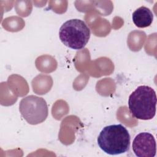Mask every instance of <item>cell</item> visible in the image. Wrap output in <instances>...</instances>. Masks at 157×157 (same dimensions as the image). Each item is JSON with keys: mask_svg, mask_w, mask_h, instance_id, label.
<instances>
[{"mask_svg": "<svg viewBox=\"0 0 157 157\" xmlns=\"http://www.w3.org/2000/svg\"><path fill=\"white\" fill-rule=\"evenodd\" d=\"M132 150L138 157H154L156 152V144L154 136L147 132H140L134 138Z\"/></svg>", "mask_w": 157, "mask_h": 157, "instance_id": "cell-5", "label": "cell"}, {"mask_svg": "<svg viewBox=\"0 0 157 157\" xmlns=\"http://www.w3.org/2000/svg\"><path fill=\"white\" fill-rule=\"evenodd\" d=\"M61 42L74 50L83 48L90 37V29L85 21L75 18L64 22L59 28Z\"/></svg>", "mask_w": 157, "mask_h": 157, "instance_id": "cell-3", "label": "cell"}, {"mask_svg": "<svg viewBox=\"0 0 157 157\" xmlns=\"http://www.w3.org/2000/svg\"><path fill=\"white\" fill-rule=\"evenodd\" d=\"M132 19L137 27L140 28H146L152 23L153 13L149 8L141 6L132 13Z\"/></svg>", "mask_w": 157, "mask_h": 157, "instance_id": "cell-6", "label": "cell"}, {"mask_svg": "<svg viewBox=\"0 0 157 157\" xmlns=\"http://www.w3.org/2000/svg\"><path fill=\"white\" fill-rule=\"evenodd\" d=\"M156 94L153 88L147 85L138 86L129 96L128 107L134 118L148 120L156 114Z\"/></svg>", "mask_w": 157, "mask_h": 157, "instance_id": "cell-2", "label": "cell"}, {"mask_svg": "<svg viewBox=\"0 0 157 157\" xmlns=\"http://www.w3.org/2000/svg\"><path fill=\"white\" fill-rule=\"evenodd\" d=\"M131 137L121 124L105 126L98 137V144L105 153L117 155L129 151Z\"/></svg>", "mask_w": 157, "mask_h": 157, "instance_id": "cell-1", "label": "cell"}, {"mask_svg": "<svg viewBox=\"0 0 157 157\" xmlns=\"http://www.w3.org/2000/svg\"><path fill=\"white\" fill-rule=\"evenodd\" d=\"M19 110L22 117L31 124L42 123L48 114L45 100L35 95H29L22 98L19 104Z\"/></svg>", "mask_w": 157, "mask_h": 157, "instance_id": "cell-4", "label": "cell"}]
</instances>
